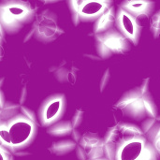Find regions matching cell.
<instances>
[{"label":"cell","mask_w":160,"mask_h":160,"mask_svg":"<svg viewBox=\"0 0 160 160\" xmlns=\"http://www.w3.org/2000/svg\"><path fill=\"white\" fill-rule=\"evenodd\" d=\"M103 139L110 160H159L138 124L120 121L108 128Z\"/></svg>","instance_id":"cell-1"},{"label":"cell","mask_w":160,"mask_h":160,"mask_svg":"<svg viewBox=\"0 0 160 160\" xmlns=\"http://www.w3.org/2000/svg\"><path fill=\"white\" fill-rule=\"evenodd\" d=\"M38 114L32 109L8 100L4 91L0 90V128L9 134L10 153L22 151L37 136L38 130Z\"/></svg>","instance_id":"cell-2"},{"label":"cell","mask_w":160,"mask_h":160,"mask_svg":"<svg viewBox=\"0 0 160 160\" xmlns=\"http://www.w3.org/2000/svg\"><path fill=\"white\" fill-rule=\"evenodd\" d=\"M113 108L127 122L142 123L147 119L156 118L159 114V108L151 91L150 78L143 79L138 85L124 92Z\"/></svg>","instance_id":"cell-3"},{"label":"cell","mask_w":160,"mask_h":160,"mask_svg":"<svg viewBox=\"0 0 160 160\" xmlns=\"http://www.w3.org/2000/svg\"><path fill=\"white\" fill-rule=\"evenodd\" d=\"M38 8L34 3L22 0H2L0 2V29L8 37L19 34L31 26L38 15Z\"/></svg>","instance_id":"cell-4"},{"label":"cell","mask_w":160,"mask_h":160,"mask_svg":"<svg viewBox=\"0 0 160 160\" xmlns=\"http://www.w3.org/2000/svg\"><path fill=\"white\" fill-rule=\"evenodd\" d=\"M65 34V30L59 24L57 14L47 8L38 13L34 22L29 27L22 40L23 43L34 39L43 44H49L55 41Z\"/></svg>","instance_id":"cell-5"},{"label":"cell","mask_w":160,"mask_h":160,"mask_svg":"<svg viewBox=\"0 0 160 160\" xmlns=\"http://www.w3.org/2000/svg\"><path fill=\"white\" fill-rule=\"evenodd\" d=\"M67 5L73 25L79 26L82 23H95L114 3L112 0H70Z\"/></svg>","instance_id":"cell-6"},{"label":"cell","mask_w":160,"mask_h":160,"mask_svg":"<svg viewBox=\"0 0 160 160\" xmlns=\"http://www.w3.org/2000/svg\"><path fill=\"white\" fill-rule=\"evenodd\" d=\"M93 41L96 54L102 60L110 59L115 55L127 54L133 46L116 28L102 34L93 35Z\"/></svg>","instance_id":"cell-7"},{"label":"cell","mask_w":160,"mask_h":160,"mask_svg":"<svg viewBox=\"0 0 160 160\" xmlns=\"http://www.w3.org/2000/svg\"><path fill=\"white\" fill-rule=\"evenodd\" d=\"M67 111V98L65 94L55 93L47 97L38 110V119L43 128H50L63 120Z\"/></svg>","instance_id":"cell-8"},{"label":"cell","mask_w":160,"mask_h":160,"mask_svg":"<svg viewBox=\"0 0 160 160\" xmlns=\"http://www.w3.org/2000/svg\"><path fill=\"white\" fill-rule=\"evenodd\" d=\"M75 151L79 160H110L106 154L104 139L97 133H84Z\"/></svg>","instance_id":"cell-9"},{"label":"cell","mask_w":160,"mask_h":160,"mask_svg":"<svg viewBox=\"0 0 160 160\" xmlns=\"http://www.w3.org/2000/svg\"><path fill=\"white\" fill-rule=\"evenodd\" d=\"M145 25L119 6L116 8L115 28L133 46H138Z\"/></svg>","instance_id":"cell-10"},{"label":"cell","mask_w":160,"mask_h":160,"mask_svg":"<svg viewBox=\"0 0 160 160\" xmlns=\"http://www.w3.org/2000/svg\"><path fill=\"white\" fill-rule=\"evenodd\" d=\"M118 6L144 25H147L152 15L158 10L157 3L150 0H124Z\"/></svg>","instance_id":"cell-11"},{"label":"cell","mask_w":160,"mask_h":160,"mask_svg":"<svg viewBox=\"0 0 160 160\" xmlns=\"http://www.w3.org/2000/svg\"><path fill=\"white\" fill-rule=\"evenodd\" d=\"M149 142L160 157V113L158 117L147 119L140 124Z\"/></svg>","instance_id":"cell-12"},{"label":"cell","mask_w":160,"mask_h":160,"mask_svg":"<svg viewBox=\"0 0 160 160\" xmlns=\"http://www.w3.org/2000/svg\"><path fill=\"white\" fill-rule=\"evenodd\" d=\"M49 70L59 83H74L76 81L77 68L69 67L66 60H62L58 65L52 66Z\"/></svg>","instance_id":"cell-13"},{"label":"cell","mask_w":160,"mask_h":160,"mask_svg":"<svg viewBox=\"0 0 160 160\" xmlns=\"http://www.w3.org/2000/svg\"><path fill=\"white\" fill-rule=\"evenodd\" d=\"M115 22H116V7L112 6L103 15H101L95 23H93V27H92L93 35L102 34L112 28H115Z\"/></svg>","instance_id":"cell-14"},{"label":"cell","mask_w":160,"mask_h":160,"mask_svg":"<svg viewBox=\"0 0 160 160\" xmlns=\"http://www.w3.org/2000/svg\"><path fill=\"white\" fill-rule=\"evenodd\" d=\"M73 129L74 128L71 125L70 120H61L48 128L46 129V132L52 137L64 138L67 136H71Z\"/></svg>","instance_id":"cell-15"},{"label":"cell","mask_w":160,"mask_h":160,"mask_svg":"<svg viewBox=\"0 0 160 160\" xmlns=\"http://www.w3.org/2000/svg\"><path fill=\"white\" fill-rule=\"evenodd\" d=\"M77 145L78 144L73 140H64V141L54 142L52 145L51 150L55 155L64 156V155H67V154L72 152L73 150H76Z\"/></svg>","instance_id":"cell-16"},{"label":"cell","mask_w":160,"mask_h":160,"mask_svg":"<svg viewBox=\"0 0 160 160\" xmlns=\"http://www.w3.org/2000/svg\"><path fill=\"white\" fill-rule=\"evenodd\" d=\"M147 27L149 30V33L151 34L152 38L154 39H159L160 38V8H158L150 18Z\"/></svg>","instance_id":"cell-17"},{"label":"cell","mask_w":160,"mask_h":160,"mask_svg":"<svg viewBox=\"0 0 160 160\" xmlns=\"http://www.w3.org/2000/svg\"><path fill=\"white\" fill-rule=\"evenodd\" d=\"M83 119H84V112L81 109L75 110L74 113L72 114V116L70 118V122H71L73 128H80L82 126V124L83 123Z\"/></svg>","instance_id":"cell-18"},{"label":"cell","mask_w":160,"mask_h":160,"mask_svg":"<svg viewBox=\"0 0 160 160\" xmlns=\"http://www.w3.org/2000/svg\"><path fill=\"white\" fill-rule=\"evenodd\" d=\"M111 80H112V73H111L110 68H107V69L104 70V72H103V74H102V76H101V78L99 80L98 87H99L100 93H103L107 89Z\"/></svg>","instance_id":"cell-19"},{"label":"cell","mask_w":160,"mask_h":160,"mask_svg":"<svg viewBox=\"0 0 160 160\" xmlns=\"http://www.w3.org/2000/svg\"><path fill=\"white\" fill-rule=\"evenodd\" d=\"M27 89L26 86H22L20 90V96H19V100L17 103H19L20 105H24L26 98H27Z\"/></svg>","instance_id":"cell-20"},{"label":"cell","mask_w":160,"mask_h":160,"mask_svg":"<svg viewBox=\"0 0 160 160\" xmlns=\"http://www.w3.org/2000/svg\"><path fill=\"white\" fill-rule=\"evenodd\" d=\"M71 138H72V140L77 144H79L80 142H81V140H82V135L81 134V132L79 131L78 128H74L73 131H72V134H71Z\"/></svg>","instance_id":"cell-21"},{"label":"cell","mask_w":160,"mask_h":160,"mask_svg":"<svg viewBox=\"0 0 160 160\" xmlns=\"http://www.w3.org/2000/svg\"><path fill=\"white\" fill-rule=\"evenodd\" d=\"M84 58H87V59H90V60H93V61H101L102 59L98 56L96 53H84L82 55Z\"/></svg>","instance_id":"cell-22"},{"label":"cell","mask_w":160,"mask_h":160,"mask_svg":"<svg viewBox=\"0 0 160 160\" xmlns=\"http://www.w3.org/2000/svg\"><path fill=\"white\" fill-rule=\"evenodd\" d=\"M59 1H57V0H51V1H41V3L42 4H44V5H50V4H55V3H58Z\"/></svg>","instance_id":"cell-23"}]
</instances>
